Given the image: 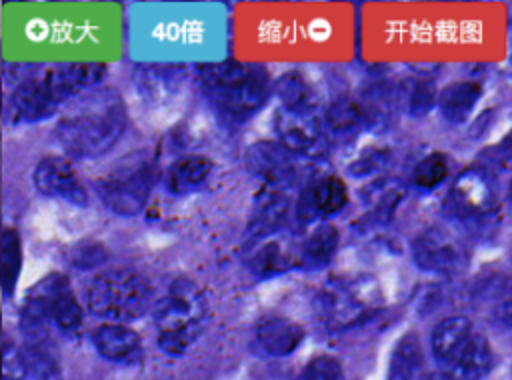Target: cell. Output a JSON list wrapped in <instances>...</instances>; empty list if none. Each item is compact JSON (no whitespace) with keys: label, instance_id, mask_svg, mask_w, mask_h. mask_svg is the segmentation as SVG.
<instances>
[{"label":"cell","instance_id":"cell-1","mask_svg":"<svg viewBox=\"0 0 512 380\" xmlns=\"http://www.w3.org/2000/svg\"><path fill=\"white\" fill-rule=\"evenodd\" d=\"M106 76L102 62L4 64V82L10 86L6 118L12 124H34L54 116L62 104L98 88Z\"/></svg>","mask_w":512,"mask_h":380},{"label":"cell","instance_id":"cell-2","mask_svg":"<svg viewBox=\"0 0 512 380\" xmlns=\"http://www.w3.org/2000/svg\"><path fill=\"white\" fill-rule=\"evenodd\" d=\"M128 128V110L114 88H94L60 116L54 136L76 160H94L110 152Z\"/></svg>","mask_w":512,"mask_h":380},{"label":"cell","instance_id":"cell-3","mask_svg":"<svg viewBox=\"0 0 512 380\" xmlns=\"http://www.w3.org/2000/svg\"><path fill=\"white\" fill-rule=\"evenodd\" d=\"M196 78L210 104L224 118L238 124L256 114L274 92L264 66L238 60L202 64Z\"/></svg>","mask_w":512,"mask_h":380},{"label":"cell","instance_id":"cell-4","mask_svg":"<svg viewBox=\"0 0 512 380\" xmlns=\"http://www.w3.org/2000/svg\"><path fill=\"white\" fill-rule=\"evenodd\" d=\"M20 330L24 344L50 342V328L64 336H76L82 326V306L70 286V280L60 272L42 276L28 288L20 304Z\"/></svg>","mask_w":512,"mask_h":380},{"label":"cell","instance_id":"cell-5","mask_svg":"<svg viewBox=\"0 0 512 380\" xmlns=\"http://www.w3.org/2000/svg\"><path fill=\"white\" fill-rule=\"evenodd\" d=\"M152 318L160 350L168 356H182L196 344L210 320L206 294L194 280L178 276L154 300Z\"/></svg>","mask_w":512,"mask_h":380},{"label":"cell","instance_id":"cell-6","mask_svg":"<svg viewBox=\"0 0 512 380\" xmlns=\"http://www.w3.org/2000/svg\"><path fill=\"white\" fill-rule=\"evenodd\" d=\"M86 308L92 316L110 324H128L152 312L154 292L150 282L130 268H108L90 278Z\"/></svg>","mask_w":512,"mask_h":380},{"label":"cell","instance_id":"cell-7","mask_svg":"<svg viewBox=\"0 0 512 380\" xmlns=\"http://www.w3.org/2000/svg\"><path fill=\"white\" fill-rule=\"evenodd\" d=\"M314 314L330 330H348L370 320L382 306V292L370 274H338L314 296Z\"/></svg>","mask_w":512,"mask_h":380},{"label":"cell","instance_id":"cell-8","mask_svg":"<svg viewBox=\"0 0 512 380\" xmlns=\"http://www.w3.org/2000/svg\"><path fill=\"white\" fill-rule=\"evenodd\" d=\"M154 186V162L144 152L120 158L102 178L94 182L100 202L118 216H136L148 204Z\"/></svg>","mask_w":512,"mask_h":380},{"label":"cell","instance_id":"cell-9","mask_svg":"<svg viewBox=\"0 0 512 380\" xmlns=\"http://www.w3.org/2000/svg\"><path fill=\"white\" fill-rule=\"evenodd\" d=\"M446 208L454 218L476 232H490L496 224V190L482 168L464 170L452 184Z\"/></svg>","mask_w":512,"mask_h":380},{"label":"cell","instance_id":"cell-10","mask_svg":"<svg viewBox=\"0 0 512 380\" xmlns=\"http://www.w3.org/2000/svg\"><path fill=\"white\" fill-rule=\"evenodd\" d=\"M246 168L252 176L260 178L264 186L276 190H290L298 182L296 154L280 142H256L246 150Z\"/></svg>","mask_w":512,"mask_h":380},{"label":"cell","instance_id":"cell-11","mask_svg":"<svg viewBox=\"0 0 512 380\" xmlns=\"http://www.w3.org/2000/svg\"><path fill=\"white\" fill-rule=\"evenodd\" d=\"M348 204V188L342 178L322 174L308 180L296 198V218L300 224L322 222L340 214Z\"/></svg>","mask_w":512,"mask_h":380},{"label":"cell","instance_id":"cell-12","mask_svg":"<svg viewBox=\"0 0 512 380\" xmlns=\"http://www.w3.org/2000/svg\"><path fill=\"white\" fill-rule=\"evenodd\" d=\"M412 256L418 268L440 276H454L462 272L468 262L466 252L456 238L438 226L428 228L414 238Z\"/></svg>","mask_w":512,"mask_h":380},{"label":"cell","instance_id":"cell-13","mask_svg":"<svg viewBox=\"0 0 512 380\" xmlns=\"http://www.w3.org/2000/svg\"><path fill=\"white\" fill-rule=\"evenodd\" d=\"M274 132L278 142L296 156L320 154L326 140L322 114L292 112L282 106L274 112Z\"/></svg>","mask_w":512,"mask_h":380},{"label":"cell","instance_id":"cell-14","mask_svg":"<svg viewBox=\"0 0 512 380\" xmlns=\"http://www.w3.org/2000/svg\"><path fill=\"white\" fill-rule=\"evenodd\" d=\"M32 180L36 190L48 198H58L74 206L88 204V190L68 156H44L36 164Z\"/></svg>","mask_w":512,"mask_h":380},{"label":"cell","instance_id":"cell-15","mask_svg":"<svg viewBox=\"0 0 512 380\" xmlns=\"http://www.w3.org/2000/svg\"><path fill=\"white\" fill-rule=\"evenodd\" d=\"M288 210H290V198L286 196L284 190H276L268 186L260 188L252 202L246 236L252 242H258L276 234L286 224Z\"/></svg>","mask_w":512,"mask_h":380},{"label":"cell","instance_id":"cell-16","mask_svg":"<svg viewBox=\"0 0 512 380\" xmlns=\"http://www.w3.org/2000/svg\"><path fill=\"white\" fill-rule=\"evenodd\" d=\"M302 340V326L286 316L268 314L254 326V342L258 350L272 358H284L292 354L302 344Z\"/></svg>","mask_w":512,"mask_h":380},{"label":"cell","instance_id":"cell-17","mask_svg":"<svg viewBox=\"0 0 512 380\" xmlns=\"http://www.w3.org/2000/svg\"><path fill=\"white\" fill-rule=\"evenodd\" d=\"M96 352L114 364H134L142 358L140 336L126 324H102L92 332Z\"/></svg>","mask_w":512,"mask_h":380},{"label":"cell","instance_id":"cell-18","mask_svg":"<svg viewBox=\"0 0 512 380\" xmlns=\"http://www.w3.org/2000/svg\"><path fill=\"white\" fill-rule=\"evenodd\" d=\"M324 132L334 140H350L360 130L374 126L370 106L352 98L334 100L322 114Z\"/></svg>","mask_w":512,"mask_h":380},{"label":"cell","instance_id":"cell-19","mask_svg":"<svg viewBox=\"0 0 512 380\" xmlns=\"http://www.w3.org/2000/svg\"><path fill=\"white\" fill-rule=\"evenodd\" d=\"M214 164L210 158L190 154L170 162L162 174V184L172 196H186L200 190L212 176Z\"/></svg>","mask_w":512,"mask_h":380},{"label":"cell","instance_id":"cell-20","mask_svg":"<svg viewBox=\"0 0 512 380\" xmlns=\"http://www.w3.org/2000/svg\"><path fill=\"white\" fill-rule=\"evenodd\" d=\"M184 78V68L174 64H140L134 70V84L140 96L152 102H162L174 96L180 90Z\"/></svg>","mask_w":512,"mask_h":380},{"label":"cell","instance_id":"cell-21","mask_svg":"<svg viewBox=\"0 0 512 380\" xmlns=\"http://www.w3.org/2000/svg\"><path fill=\"white\" fill-rule=\"evenodd\" d=\"M472 334V324L464 316H450L440 320L430 336L432 354L436 362L446 370Z\"/></svg>","mask_w":512,"mask_h":380},{"label":"cell","instance_id":"cell-22","mask_svg":"<svg viewBox=\"0 0 512 380\" xmlns=\"http://www.w3.org/2000/svg\"><path fill=\"white\" fill-rule=\"evenodd\" d=\"M338 242L340 234L336 226L328 222L316 224L298 248V264L306 270L326 268L336 256Z\"/></svg>","mask_w":512,"mask_h":380},{"label":"cell","instance_id":"cell-23","mask_svg":"<svg viewBox=\"0 0 512 380\" xmlns=\"http://www.w3.org/2000/svg\"><path fill=\"white\" fill-rule=\"evenodd\" d=\"M492 368L490 342L482 334H472L454 362L444 370L456 380H482Z\"/></svg>","mask_w":512,"mask_h":380},{"label":"cell","instance_id":"cell-24","mask_svg":"<svg viewBox=\"0 0 512 380\" xmlns=\"http://www.w3.org/2000/svg\"><path fill=\"white\" fill-rule=\"evenodd\" d=\"M274 94L280 100V106L292 112H306V114H320L318 94L312 84L306 80L304 74L290 70L276 78Z\"/></svg>","mask_w":512,"mask_h":380},{"label":"cell","instance_id":"cell-25","mask_svg":"<svg viewBox=\"0 0 512 380\" xmlns=\"http://www.w3.org/2000/svg\"><path fill=\"white\" fill-rule=\"evenodd\" d=\"M480 86L470 80L462 82H452L446 88L440 90L438 94V108L444 120L450 124H462L470 118L474 106L480 100Z\"/></svg>","mask_w":512,"mask_h":380},{"label":"cell","instance_id":"cell-26","mask_svg":"<svg viewBox=\"0 0 512 380\" xmlns=\"http://www.w3.org/2000/svg\"><path fill=\"white\" fill-rule=\"evenodd\" d=\"M22 270V240L18 230L4 228L0 240V276H2V294L12 298Z\"/></svg>","mask_w":512,"mask_h":380},{"label":"cell","instance_id":"cell-27","mask_svg":"<svg viewBox=\"0 0 512 380\" xmlns=\"http://www.w3.org/2000/svg\"><path fill=\"white\" fill-rule=\"evenodd\" d=\"M422 368V348L414 334L402 336L390 356L388 380H416Z\"/></svg>","mask_w":512,"mask_h":380},{"label":"cell","instance_id":"cell-28","mask_svg":"<svg viewBox=\"0 0 512 380\" xmlns=\"http://www.w3.org/2000/svg\"><path fill=\"white\" fill-rule=\"evenodd\" d=\"M292 264H298V256L288 252L280 242L270 240L256 248L252 258L248 260V266L254 276L258 278H270L284 270H288Z\"/></svg>","mask_w":512,"mask_h":380},{"label":"cell","instance_id":"cell-29","mask_svg":"<svg viewBox=\"0 0 512 380\" xmlns=\"http://www.w3.org/2000/svg\"><path fill=\"white\" fill-rule=\"evenodd\" d=\"M400 100L404 102V108L410 116H426L434 104H438V94L432 80L426 78H414L400 86L398 90Z\"/></svg>","mask_w":512,"mask_h":380},{"label":"cell","instance_id":"cell-30","mask_svg":"<svg viewBox=\"0 0 512 380\" xmlns=\"http://www.w3.org/2000/svg\"><path fill=\"white\" fill-rule=\"evenodd\" d=\"M448 176V160L442 152H432L424 156L412 170V186L418 190H434Z\"/></svg>","mask_w":512,"mask_h":380},{"label":"cell","instance_id":"cell-31","mask_svg":"<svg viewBox=\"0 0 512 380\" xmlns=\"http://www.w3.org/2000/svg\"><path fill=\"white\" fill-rule=\"evenodd\" d=\"M28 376V364L24 350L16 346V342L4 334L2 336V378L4 380H24Z\"/></svg>","mask_w":512,"mask_h":380},{"label":"cell","instance_id":"cell-32","mask_svg":"<svg viewBox=\"0 0 512 380\" xmlns=\"http://www.w3.org/2000/svg\"><path fill=\"white\" fill-rule=\"evenodd\" d=\"M298 380H344V372L334 356L322 354L304 366Z\"/></svg>","mask_w":512,"mask_h":380},{"label":"cell","instance_id":"cell-33","mask_svg":"<svg viewBox=\"0 0 512 380\" xmlns=\"http://www.w3.org/2000/svg\"><path fill=\"white\" fill-rule=\"evenodd\" d=\"M422 380H456V378H454V376H450L448 372H434V374L424 376Z\"/></svg>","mask_w":512,"mask_h":380}]
</instances>
